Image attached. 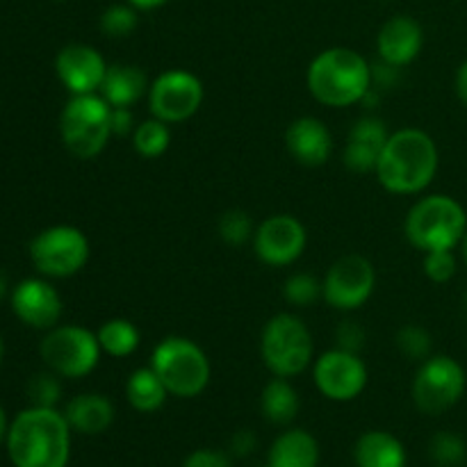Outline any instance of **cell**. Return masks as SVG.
<instances>
[{
    "label": "cell",
    "mask_w": 467,
    "mask_h": 467,
    "mask_svg": "<svg viewBox=\"0 0 467 467\" xmlns=\"http://www.w3.org/2000/svg\"><path fill=\"white\" fill-rule=\"evenodd\" d=\"M182 467H233L231 459L217 450H196L185 459Z\"/></svg>",
    "instance_id": "obj_36"
},
{
    "label": "cell",
    "mask_w": 467,
    "mask_h": 467,
    "mask_svg": "<svg viewBox=\"0 0 467 467\" xmlns=\"http://www.w3.org/2000/svg\"><path fill=\"white\" fill-rule=\"evenodd\" d=\"M112 105L100 94L73 96L59 114V135L71 155L91 160L103 153L112 137Z\"/></svg>",
    "instance_id": "obj_6"
},
{
    "label": "cell",
    "mask_w": 467,
    "mask_h": 467,
    "mask_svg": "<svg viewBox=\"0 0 467 467\" xmlns=\"http://www.w3.org/2000/svg\"><path fill=\"white\" fill-rule=\"evenodd\" d=\"M356 467H406V450L388 431H368L354 445Z\"/></svg>",
    "instance_id": "obj_23"
},
{
    "label": "cell",
    "mask_w": 467,
    "mask_h": 467,
    "mask_svg": "<svg viewBox=\"0 0 467 467\" xmlns=\"http://www.w3.org/2000/svg\"><path fill=\"white\" fill-rule=\"evenodd\" d=\"M135 119H132L130 108H112V117H109V126H112V135H128V132H135Z\"/></svg>",
    "instance_id": "obj_37"
},
{
    "label": "cell",
    "mask_w": 467,
    "mask_h": 467,
    "mask_svg": "<svg viewBox=\"0 0 467 467\" xmlns=\"http://www.w3.org/2000/svg\"><path fill=\"white\" fill-rule=\"evenodd\" d=\"M424 274L433 283H450L456 276V255L451 251L424 254Z\"/></svg>",
    "instance_id": "obj_34"
},
{
    "label": "cell",
    "mask_w": 467,
    "mask_h": 467,
    "mask_svg": "<svg viewBox=\"0 0 467 467\" xmlns=\"http://www.w3.org/2000/svg\"><path fill=\"white\" fill-rule=\"evenodd\" d=\"M285 146L304 167H322L333 153V137L317 117H299L285 130Z\"/></svg>",
    "instance_id": "obj_18"
},
{
    "label": "cell",
    "mask_w": 467,
    "mask_h": 467,
    "mask_svg": "<svg viewBox=\"0 0 467 467\" xmlns=\"http://www.w3.org/2000/svg\"><path fill=\"white\" fill-rule=\"evenodd\" d=\"M388 137H390V132L386 130L381 119H358L349 130V137H347L342 162L356 173L377 171L379 158H381Z\"/></svg>",
    "instance_id": "obj_19"
},
{
    "label": "cell",
    "mask_w": 467,
    "mask_h": 467,
    "mask_svg": "<svg viewBox=\"0 0 467 467\" xmlns=\"http://www.w3.org/2000/svg\"><path fill=\"white\" fill-rule=\"evenodd\" d=\"M410 392L424 415L447 413L463 397L465 369L451 356H429L420 363Z\"/></svg>",
    "instance_id": "obj_9"
},
{
    "label": "cell",
    "mask_w": 467,
    "mask_h": 467,
    "mask_svg": "<svg viewBox=\"0 0 467 467\" xmlns=\"http://www.w3.org/2000/svg\"><path fill=\"white\" fill-rule=\"evenodd\" d=\"M313 379L317 390L331 401H351L368 386V368L358 354L331 349L315 360Z\"/></svg>",
    "instance_id": "obj_13"
},
{
    "label": "cell",
    "mask_w": 467,
    "mask_h": 467,
    "mask_svg": "<svg viewBox=\"0 0 467 467\" xmlns=\"http://www.w3.org/2000/svg\"><path fill=\"white\" fill-rule=\"evenodd\" d=\"M169 144H171V132H169V123L160 121V119H149V121L140 123L132 132V146L141 158H160L167 153Z\"/></svg>",
    "instance_id": "obj_27"
},
{
    "label": "cell",
    "mask_w": 467,
    "mask_h": 467,
    "mask_svg": "<svg viewBox=\"0 0 467 467\" xmlns=\"http://www.w3.org/2000/svg\"><path fill=\"white\" fill-rule=\"evenodd\" d=\"M150 85L146 73L135 64H112L108 67L99 94L112 108H132L149 94Z\"/></svg>",
    "instance_id": "obj_20"
},
{
    "label": "cell",
    "mask_w": 467,
    "mask_h": 467,
    "mask_svg": "<svg viewBox=\"0 0 467 467\" xmlns=\"http://www.w3.org/2000/svg\"><path fill=\"white\" fill-rule=\"evenodd\" d=\"M377 285V272L368 258L358 254L342 255L331 265L322 281V296L331 308L351 313L368 304Z\"/></svg>",
    "instance_id": "obj_11"
},
{
    "label": "cell",
    "mask_w": 467,
    "mask_h": 467,
    "mask_svg": "<svg viewBox=\"0 0 467 467\" xmlns=\"http://www.w3.org/2000/svg\"><path fill=\"white\" fill-rule=\"evenodd\" d=\"M137 23H140V16H137V9L128 5H112V7L105 9L99 18L100 32L105 36H112V39H123V36H130L132 32L137 30Z\"/></svg>",
    "instance_id": "obj_29"
},
{
    "label": "cell",
    "mask_w": 467,
    "mask_h": 467,
    "mask_svg": "<svg viewBox=\"0 0 467 467\" xmlns=\"http://www.w3.org/2000/svg\"><path fill=\"white\" fill-rule=\"evenodd\" d=\"M27 397H30L32 406H39V409H55L57 401L62 400V386L57 381V374L55 372H44L36 374L27 383Z\"/></svg>",
    "instance_id": "obj_32"
},
{
    "label": "cell",
    "mask_w": 467,
    "mask_h": 467,
    "mask_svg": "<svg viewBox=\"0 0 467 467\" xmlns=\"http://www.w3.org/2000/svg\"><path fill=\"white\" fill-rule=\"evenodd\" d=\"M135 9H144V12H150V9H158L162 5H167L169 0H128Z\"/></svg>",
    "instance_id": "obj_40"
},
{
    "label": "cell",
    "mask_w": 467,
    "mask_h": 467,
    "mask_svg": "<svg viewBox=\"0 0 467 467\" xmlns=\"http://www.w3.org/2000/svg\"><path fill=\"white\" fill-rule=\"evenodd\" d=\"M219 237H222L226 244L231 246H242L254 237V222H251L249 213L240 208L226 210V213L219 217Z\"/></svg>",
    "instance_id": "obj_30"
},
{
    "label": "cell",
    "mask_w": 467,
    "mask_h": 467,
    "mask_svg": "<svg viewBox=\"0 0 467 467\" xmlns=\"http://www.w3.org/2000/svg\"><path fill=\"white\" fill-rule=\"evenodd\" d=\"M150 368L164 383L169 395L181 400L199 397L208 388L213 374L205 351L196 342L181 336L164 337L155 347L150 354Z\"/></svg>",
    "instance_id": "obj_5"
},
{
    "label": "cell",
    "mask_w": 467,
    "mask_h": 467,
    "mask_svg": "<svg viewBox=\"0 0 467 467\" xmlns=\"http://www.w3.org/2000/svg\"><path fill=\"white\" fill-rule=\"evenodd\" d=\"M7 433H9V424H7V415H5V409L0 406V445L7 441Z\"/></svg>",
    "instance_id": "obj_41"
},
{
    "label": "cell",
    "mask_w": 467,
    "mask_h": 467,
    "mask_svg": "<svg viewBox=\"0 0 467 467\" xmlns=\"http://www.w3.org/2000/svg\"><path fill=\"white\" fill-rule=\"evenodd\" d=\"M438 164L441 155L433 137L418 128H404L388 137L374 173L390 194H420L433 182Z\"/></svg>",
    "instance_id": "obj_2"
},
{
    "label": "cell",
    "mask_w": 467,
    "mask_h": 467,
    "mask_svg": "<svg viewBox=\"0 0 467 467\" xmlns=\"http://www.w3.org/2000/svg\"><path fill=\"white\" fill-rule=\"evenodd\" d=\"M167 388L160 381L158 374L153 372V368L135 369L126 381L128 404L135 410H140V413H155V410H160L164 401H167Z\"/></svg>",
    "instance_id": "obj_25"
},
{
    "label": "cell",
    "mask_w": 467,
    "mask_h": 467,
    "mask_svg": "<svg viewBox=\"0 0 467 467\" xmlns=\"http://www.w3.org/2000/svg\"><path fill=\"white\" fill-rule=\"evenodd\" d=\"M461 249H463V263H465V267H467V231H465L463 242H461Z\"/></svg>",
    "instance_id": "obj_43"
},
{
    "label": "cell",
    "mask_w": 467,
    "mask_h": 467,
    "mask_svg": "<svg viewBox=\"0 0 467 467\" xmlns=\"http://www.w3.org/2000/svg\"><path fill=\"white\" fill-rule=\"evenodd\" d=\"M68 427L85 436H99L108 431L114 422V404L103 395L87 392V395L73 397L64 409Z\"/></svg>",
    "instance_id": "obj_21"
},
{
    "label": "cell",
    "mask_w": 467,
    "mask_h": 467,
    "mask_svg": "<svg viewBox=\"0 0 467 467\" xmlns=\"http://www.w3.org/2000/svg\"><path fill=\"white\" fill-rule=\"evenodd\" d=\"M422 44V26L413 16H404V14H397V16L388 18L377 35L379 57H381V62L397 68L409 67L420 55Z\"/></svg>",
    "instance_id": "obj_17"
},
{
    "label": "cell",
    "mask_w": 467,
    "mask_h": 467,
    "mask_svg": "<svg viewBox=\"0 0 467 467\" xmlns=\"http://www.w3.org/2000/svg\"><path fill=\"white\" fill-rule=\"evenodd\" d=\"M39 354L50 372L57 377L82 379L94 372L103 349L96 333L85 327L68 324V327L50 328L48 336L41 342Z\"/></svg>",
    "instance_id": "obj_8"
},
{
    "label": "cell",
    "mask_w": 467,
    "mask_h": 467,
    "mask_svg": "<svg viewBox=\"0 0 467 467\" xmlns=\"http://www.w3.org/2000/svg\"><path fill=\"white\" fill-rule=\"evenodd\" d=\"M7 451L14 467H67L71 427L64 413L30 406L9 424Z\"/></svg>",
    "instance_id": "obj_1"
},
{
    "label": "cell",
    "mask_w": 467,
    "mask_h": 467,
    "mask_svg": "<svg viewBox=\"0 0 467 467\" xmlns=\"http://www.w3.org/2000/svg\"><path fill=\"white\" fill-rule=\"evenodd\" d=\"M255 450V436L251 431H237L231 438V454L237 459H244Z\"/></svg>",
    "instance_id": "obj_38"
},
{
    "label": "cell",
    "mask_w": 467,
    "mask_h": 467,
    "mask_svg": "<svg viewBox=\"0 0 467 467\" xmlns=\"http://www.w3.org/2000/svg\"><path fill=\"white\" fill-rule=\"evenodd\" d=\"M260 354L274 377H299L313 363V336L296 315H274L263 328Z\"/></svg>",
    "instance_id": "obj_7"
},
{
    "label": "cell",
    "mask_w": 467,
    "mask_h": 467,
    "mask_svg": "<svg viewBox=\"0 0 467 467\" xmlns=\"http://www.w3.org/2000/svg\"><path fill=\"white\" fill-rule=\"evenodd\" d=\"M3 356H5V345L3 340H0V363H3Z\"/></svg>",
    "instance_id": "obj_44"
},
{
    "label": "cell",
    "mask_w": 467,
    "mask_h": 467,
    "mask_svg": "<svg viewBox=\"0 0 467 467\" xmlns=\"http://www.w3.org/2000/svg\"><path fill=\"white\" fill-rule=\"evenodd\" d=\"M203 103V82L185 68H171L153 80L149 89L150 114L164 123H181L194 117Z\"/></svg>",
    "instance_id": "obj_12"
},
{
    "label": "cell",
    "mask_w": 467,
    "mask_h": 467,
    "mask_svg": "<svg viewBox=\"0 0 467 467\" xmlns=\"http://www.w3.org/2000/svg\"><path fill=\"white\" fill-rule=\"evenodd\" d=\"M308 233L292 214H272L254 233L255 255L269 267H287L304 255Z\"/></svg>",
    "instance_id": "obj_14"
},
{
    "label": "cell",
    "mask_w": 467,
    "mask_h": 467,
    "mask_svg": "<svg viewBox=\"0 0 467 467\" xmlns=\"http://www.w3.org/2000/svg\"><path fill=\"white\" fill-rule=\"evenodd\" d=\"M336 342H337V349L358 354V351L365 347V331L360 328L358 322H354V319H347V322H342L340 327H337Z\"/></svg>",
    "instance_id": "obj_35"
},
{
    "label": "cell",
    "mask_w": 467,
    "mask_h": 467,
    "mask_svg": "<svg viewBox=\"0 0 467 467\" xmlns=\"http://www.w3.org/2000/svg\"><path fill=\"white\" fill-rule=\"evenodd\" d=\"M283 296H285L287 304L304 308V306L315 304L322 296V283L310 274H295L283 285Z\"/></svg>",
    "instance_id": "obj_31"
},
{
    "label": "cell",
    "mask_w": 467,
    "mask_h": 467,
    "mask_svg": "<svg viewBox=\"0 0 467 467\" xmlns=\"http://www.w3.org/2000/svg\"><path fill=\"white\" fill-rule=\"evenodd\" d=\"M306 78L315 100L328 108H349L372 89V64L354 48L336 46L310 62Z\"/></svg>",
    "instance_id": "obj_3"
},
{
    "label": "cell",
    "mask_w": 467,
    "mask_h": 467,
    "mask_svg": "<svg viewBox=\"0 0 467 467\" xmlns=\"http://www.w3.org/2000/svg\"><path fill=\"white\" fill-rule=\"evenodd\" d=\"M5 292H7V278H5V274L0 272V299L5 296Z\"/></svg>",
    "instance_id": "obj_42"
},
{
    "label": "cell",
    "mask_w": 467,
    "mask_h": 467,
    "mask_svg": "<svg viewBox=\"0 0 467 467\" xmlns=\"http://www.w3.org/2000/svg\"><path fill=\"white\" fill-rule=\"evenodd\" d=\"M260 409L267 422L285 427L299 415V395L287 379L276 377L265 386L260 397Z\"/></svg>",
    "instance_id": "obj_24"
},
{
    "label": "cell",
    "mask_w": 467,
    "mask_h": 467,
    "mask_svg": "<svg viewBox=\"0 0 467 467\" xmlns=\"http://www.w3.org/2000/svg\"><path fill=\"white\" fill-rule=\"evenodd\" d=\"M55 71L59 82L73 96L96 94L108 73L103 55L87 44H68L55 57Z\"/></svg>",
    "instance_id": "obj_15"
},
{
    "label": "cell",
    "mask_w": 467,
    "mask_h": 467,
    "mask_svg": "<svg viewBox=\"0 0 467 467\" xmlns=\"http://www.w3.org/2000/svg\"><path fill=\"white\" fill-rule=\"evenodd\" d=\"M12 308L26 327L50 331L62 317V299L48 281L26 278L12 292Z\"/></svg>",
    "instance_id": "obj_16"
},
{
    "label": "cell",
    "mask_w": 467,
    "mask_h": 467,
    "mask_svg": "<svg viewBox=\"0 0 467 467\" xmlns=\"http://www.w3.org/2000/svg\"><path fill=\"white\" fill-rule=\"evenodd\" d=\"M30 258L44 276L68 278L89 260V240L76 226H50L32 240Z\"/></svg>",
    "instance_id": "obj_10"
},
{
    "label": "cell",
    "mask_w": 467,
    "mask_h": 467,
    "mask_svg": "<svg viewBox=\"0 0 467 467\" xmlns=\"http://www.w3.org/2000/svg\"><path fill=\"white\" fill-rule=\"evenodd\" d=\"M429 459L438 467H459L467 459V445L459 433L438 431L429 441Z\"/></svg>",
    "instance_id": "obj_28"
},
{
    "label": "cell",
    "mask_w": 467,
    "mask_h": 467,
    "mask_svg": "<svg viewBox=\"0 0 467 467\" xmlns=\"http://www.w3.org/2000/svg\"><path fill=\"white\" fill-rule=\"evenodd\" d=\"M397 347L410 360H427L431 356V336L418 324H409L397 333Z\"/></svg>",
    "instance_id": "obj_33"
},
{
    "label": "cell",
    "mask_w": 467,
    "mask_h": 467,
    "mask_svg": "<svg viewBox=\"0 0 467 467\" xmlns=\"http://www.w3.org/2000/svg\"><path fill=\"white\" fill-rule=\"evenodd\" d=\"M96 336H99L103 354L112 356V358H126V356H132L141 342L140 328L121 317L108 319V322L99 328Z\"/></svg>",
    "instance_id": "obj_26"
},
{
    "label": "cell",
    "mask_w": 467,
    "mask_h": 467,
    "mask_svg": "<svg viewBox=\"0 0 467 467\" xmlns=\"http://www.w3.org/2000/svg\"><path fill=\"white\" fill-rule=\"evenodd\" d=\"M267 463L269 467H317V441L304 429H290L274 441Z\"/></svg>",
    "instance_id": "obj_22"
},
{
    "label": "cell",
    "mask_w": 467,
    "mask_h": 467,
    "mask_svg": "<svg viewBox=\"0 0 467 467\" xmlns=\"http://www.w3.org/2000/svg\"><path fill=\"white\" fill-rule=\"evenodd\" d=\"M454 85H456V96H459L461 103H463L467 108V59L463 64H461L459 71H456Z\"/></svg>",
    "instance_id": "obj_39"
},
{
    "label": "cell",
    "mask_w": 467,
    "mask_h": 467,
    "mask_svg": "<svg viewBox=\"0 0 467 467\" xmlns=\"http://www.w3.org/2000/svg\"><path fill=\"white\" fill-rule=\"evenodd\" d=\"M467 231L465 208L456 199L433 194L420 199L406 214L404 233L410 246L422 254L454 251Z\"/></svg>",
    "instance_id": "obj_4"
}]
</instances>
